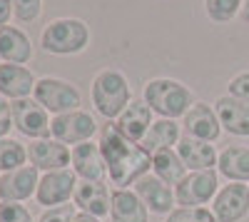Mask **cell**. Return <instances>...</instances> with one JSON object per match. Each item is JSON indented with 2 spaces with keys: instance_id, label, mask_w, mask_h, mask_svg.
I'll use <instances>...</instances> for the list:
<instances>
[{
  "instance_id": "cell-1",
  "label": "cell",
  "mask_w": 249,
  "mask_h": 222,
  "mask_svg": "<svg viewBox=\"0 0 249 222\" xmlns=\"http://www.w3.org/2000/svg\"><path fill=\"white\" fill-rule=\"evenodd\" d=\"M97 145L102 150V157H105L107 177H110L112 185H117V190H127L130 185L137 183L140 177L150 175L152 155L140 143H132V140L124 137L115 128V123L102 125Z\"/></svg>"
},
{
  "instance_id": "cell-2",
  "label": "cell",
  "mask_w": 249,
  "mask_h": 222,
  "mask_svg": "<svg viewBox=\"0 0 249 222\" xmlns=\"http://www.w3.org/2000/svg\"><path fill=\"white\" fill-rule=\"evenodd\" d=\"M90 100L97 115H102L107 123L115 120L124 112L132 103V90H130V80L122 70L117 68H105L92 77L90 85Z\"/></svg>"
},
{
  "instance_id": "cell-3",
  "label": "cell",
  "mask_w": 249,
  "mask_h": 222,
  "mask_svg": "<svg viewBox=\"0 0 249 222\" xmlns=\"http://www.w3.org/2000/svg\"><path fill=\"white\" fill-rule=\"evenodd\" d=\"M142 100L150 105V110L160 117L167 120H177L184 117L197 100L192 95V90L187 88L182 80L175 77H152L144 83L142 88Z\"/></svg>"
},
{
  "instance_id": "cell-4",
  "label": "cell",
  "mask_w": 249,
  "mask_h": 222,
  "mask_svg": "<svg viewBox=\"0 0 249 222\" xmlns=\"http://www.w3.org/2000/svg\"><path fill=\"white\" fill-rule=\"evenodd\" d=\"M92 40L90 25L80 18H55L40 33V48L50 55H80Z\"/></svg>"
},
{
  "instance_id": "cell-5",
  "label": "cell",
  "mask_w": 249,
  "mask_h": 222,
  "mask_svg": "<svg viewBox=\"0 0 249 222\" xmlns=\"http://www.w3.org/2000/svg\"><path fill=\"white\" fill-rule=\"evenodd\" d=\"M33 97L53 117L62 115V112L80 110V105H82V95H80L77 85H72L70 80H65V77H55V75L37 77V85H35Z\"/></svg>"
},
{
  "instance_id": "cell-6",
  "label": "cell",
  "mask_w": 249,
  "mask_h": 222,
  "mask_svg": "<svg viewBox=\"0 0 249 222\" xmlns=\"http://www.w3.org/2000/svg\"><path fill=\"white\" fill-rule=\"evenodd\" d=\"M219 192V172L217 170H199L187 172V177L175 187L177 207H207Z\"/></svg>"
},
{
  "instance_id": "cell-7",
  "label": "cell",
  "mask_w": 249,
  "mask_h": 222,
  "mask_svg": "<svg viewBox=\"0 0 249 222\" xmlns=\"http://www.w3.org/2000/svg\"><path fill=\"white\" fill-rule=\"evenodd\" d=\"M95 132H97V123H95V117L85 110H72V112L55 115L53 125H50V135L55 140H60L62 145H68V148L90 143Z\"/></svg>"
},
{
  "instance_id": "cell-8",
  "label": "cell",
  "mask_w": 249,
  "mask_h": 222,
  "mask_svg": "<svg viewBox=\"0 0 249 222\" xmlns=\"http://www.w3.org/2000/svg\"><path fill=\"white\" fill-rule=\"evenodd\" d=\"M13 123H15V130L23 137H30V140L53 137L50 135L53 117H50V112L40 105L35 97L15 100V103H13Z\"/></svg>"
},
{
  "instance_id": "cell-9",
  "label": "cell",
  "mask_w": 249,
  "mask_h": 222,
  "mask_svg": "<svg viewBox=\"0 0 249 222\" xmlns=\"http://www.w3.org/2000/svg\"><path fill=\"white\" fill-rule=\"evenodd\" d=\"M77 183H80V180L72 172V167L55 170V172H43V175H40V185H37L35 200L45 210L48 207H57V205H68L72 200V195H75Z\"/></svg>"
},
{
  "instance_id": "cell-10",
  "label": "cell",
  "mask_w": 249,
  "mask_h": 222,
  "mask_svg": "<svg viewBox=\"0 0 249 222\" xmlns=\"http://www.w3.org/2000/svg\"><path fill=\"white\" fill-rule=\"evenodd\" d=\"M72 160V148L62 145L55 137L43 140H30L28 145V163L37 167L40 172H55V170H68Z\"/></svg>"
},
{
  "instance_id": "cell-11",
  "label": "cell",
  "mask_w": 249,
  "mask_h": 222,
  "mask_svg": "<svg viewBox=\"0 0 249 222\" xmlns=\"http://www.w3.org/2000/svg\"><path fill=\"white\" fill-rule=\"evenodd\" d=\"M212 212L217 222H239L249 212V185L247 183H230L219 187L217 197L212 200Z\"/></svg>"
},
{
  "instance_id": "cell-12",
  "label": "cell",
  "mask_w": 249,
  "mask_h": 222,
  "mask_svg": "<svg viewBox=\"0 0 249 222\" xmlns=\"http://www.w3.org/2000/svg\"><path fill=\"white\" fill-rule=\"evenodd\" d=\"M182 130H184V135L204 140V143H214V140H219L222 123H219V115H217L214 105L197 100V103L187 110V115L182 117Z\"/></svg>"
},
{
  "instance_id": "cell-13",
  "label": "cell",
  "mask_w": 249,
  "mask_h": 222,
  "mask_svg": "<svg viewBox=\"0 0 249 222\" xmlns=\"http://www.w3.org/2000/svg\"><path fill=\"white\" fill-rule=\"evenodd\" d=\"M40 185V170L33 165H23L13 172L0 175V203H25L35 197Z\"/></svg>"
},
{
  "instance_id": "cell-14",
  "label": "cell",
  "mask_w": 249,
  "mask_h": 222,
  "mask_svg": "<svg viewBox=\"0 0 249 222\" xmlns=\"http://www.w3.org/2000/svg\"><path fill=\"white\" fill-rule=\"evenodd\" d=\"M72 172L77 175V180H88V183H105L107 180V165L102 150L97 143H82L72 148Z\"/></svg>"
},
{
  "instance_id": "cell-15",
  "label": "cell",
  "mask_w": 249,
  "mask_h": 222,
  "mask_svg": "<svg viewBox=\"0 0 249 222\" xmlns=\"http://www.w3.org/2000/svg\"><path fill=\"white\" fill-rule=\"evenodd\" d=\"M37 85V77L25 65H13V63H0V97L10 100H25L33 97Z\"/></svg>"
},
{
  "instance_id": "cell-16",
  "label": "cell",
  "mask_w": 249,
  "mask_h": 222,
  "mask_svg": "<svg viewBox=\"0 0 249 222\" xmlns=\"http://www.w3.org/2000/svg\"><path fill=\"white\" fill-rule=\"evenodd\" d=\"M135 192L152 215H170L177 205L175 200V187L164 185L157 175H144L135 183Z\"/></svg>"
},
{
  "instance_id": "cell-17",
  "label": "cell",
  "mask_w": 249,
  "mask_h": 222,
  "mask_svg": "<svg viewBox=\"0 0 249 222\" xmlns=\"http://www.w3.org/2000/svg\"><path fill=\"white\" fill-rule=\"evenodd\" d=\"M177 155L182 157L184 167L190 172H199V170H214L217 167V160H219V152L214 150L212 143H204V140H197V137H190L184 135L179 137L177 143Z\"/></svg>"
},
{
  "instance_id": "cell-18",
  "label": "cell",
  "mask_w": 249,
  "mask_h": 222,
  "mask_svg": "<svg viewBox=\"0 0 249 222\" xmlns=\"http://www.w3.org/2000/svg\"><path fill=\"white\" fill-rule=\"evenodd\" d=\"M110 203H112V192L107 190L105 183H88L80 180L75 195H72V205L80 212H88L92 217H105L110 215Z\"/></svg>"
},
{
  "instance_id": "cell-19",
  "label": "cell",
  "mask_w": 249,
  "mask_h": 222,
  "mask_svg": "<svg viewBox=\"0 0 249 222\" xmlns=\"http://www.w3.org/2000/svg\"><path fill=\"white\" fill-rule=\"evenodd\" d=\"M33 53H35L33 40L23 28H18V25L0 28V63L28 65L33 60Z\"/></svg>"
},
{
  "instance_id": "cell-20",
  "label": "cell",
  "mask_w": 249,
  "mask_h": 222,
  "mask_svg": "<svg viewBox=\"0 0 249 222\" xmlns=\"http://www.w3.org/2000/svg\"><path fill=\"white\" fill-rule=\"evenodd\" d=\"M155 112L150 110V105L144 103L142 97H132V103L124 108V112L115 120V128L132 143H140V140L147 135L150 125L155 123Z\"/></svg>"
},
{
  "instance_id": "cell-21",
  "label": "cell",
  "mask_w": 249,
  "mask_h": 222,
  "mask_svg": "<svg viewBox=\"0 0 249 222\" xmlns=\"http://www.w3.org/2000/svg\"><path fill=\"white\" fill-rule=\"evenodd\" d=\"M214 110L219 115L222 130L234 137H249V105L232 95H219L214 100Z\"/></svg>"
},
{
  "instance_id": "cell-22",
  "label": "cell",
  "mask_w": 249,
  "mask_h": 222,
  "mask_svg": "<svg viewBox=\"0 0 249 222\" xmlns=\"http://www.w3.org/2000/svg\"><path fill=\"white\" fill-rule=\"evenodd\" d=\"M179 137H182V123L167 120V117H157L150 125L147 135L140 140V145L150 155H155V152H162V150H175Z\"/></svg>"
},
{
  "instance_id": "cell-23",
  "label": "cell",
  "mask_w": 249,
  "mask_h": 222,
  "mask_svg": "<svg viewBox=\"0 0 249 222\" xmlns=\"http://www.w3.org/2000/svg\"><path fill=\"white\" fill-rule=\"evenodd\" d=\"M110 220L112 222H147L150 210L135 190H115L112 203H110Z\"/></svg>"
},
{
  "instance_id": "cell-24",
  "label": "cell",
  "mask_w": 249,
  "mask_h": 222,
  "mask_svg": "<svg viewBox=\"0 0 249 222\" xmlns=\"http://www.w3.org/2000/svg\"><path fill=\"white\" fill-rule=\"evenodd\" d=\"M217 172L230 183H249V148L244 145H227L219 152Z\"/></svg>"
},
{
  "instance_id": "cell-25",
  "label": "cell",
  "mask_w": 249,
  "mask_h": 222,
  "mask_svg": "<svg viewBox=\"0 0 249 222\" xmlns=\"http://www.w3.org/2000/svg\"><path fill=\"white\" fill-rule=\"evenodd\" d=\"M187 170L182 157L177 155V150H162V152H155L152 155V175H157L164 185L170 187H177L182 180L187 177Z\"/></svg>"
},
{
  "instance_id": "cell-26",
  "label": "cell",
  "mask_w": 249,
  "mask_h": 222,
  "mask_svg": "<svg viewBox=\"0 0 249 222\" xmlns=\"http://www.w3.org/2000/svg\"><path fill=\"white\" fill-rule=\"evenodd\" d=\"M28 165V145L13 137H0V175Z\"/></svg>"
},
{
  "instance_id": "cell-27",
  "label": "cell",
  "mask_w": 249,
  "mask_h": 222,
  "mask_svg": "<svg viewBox=\"0 0 249 222\" xmlns=\"http://www.w3.org/2000/svg\"><path fill=\"white\" fill-rule=\"evenodd\" d=\"M244 0H204V13L212 23H230L242 10Z\"/></svg>"
},
{
  "instance_id": "cell-28",
  "label": "cell",
  "mask_w": 249,
  "mask_h": 222,
  "mask_svg": "<svg viewBox=\"0 0 249 222\" xmlns=\"http://www.w3.org/2000/svg\"><path fill=\"white\" fill-rule=\"evenodd\" d=\"M167 222H217V217L210 207H175Z\"/></svg>"
},
{
  "instance_id": "cell-29",
  "label": "cell",
  "mask_w": 249,
  "mask_h": 222,
  "mask_svg": "<svg viewBox=\"0 0 249 222\" xmlns=\"http://www.w3.org/2000/svg\"><path fill=\"white\" fill-rule=\"evenodd\" d=\"M43 13V0H13V18L18 23H35Z\"/></svg>"
},
{
  "instance_id": "cell-30",
  "label": "cell",
  "mask_w": 249,
  "mask_h": 222,
  "mask_svg": "<svg viewBox=\"0 0 249 222\" xmlns=\"http://www.w3.org/2000/svg\"><path fill=\"white\" fill-rule=\"evenodd\" d=\"M0 222H35L23 203H0Z\"/></svg>"
},
{
  "instance_id": "cell-31",
  "label": "cell",
  "mask_w": 249,
  "mask_h": 222,
  "mask_svg": "<svg viewBox=\"0 0 249 222\" xmlns=\"http://www.w3.org/2000/svg\"><path fill=\"white\" fill-rule=\"evenodd\" d=\"M75 217H77V207L72 203H68V205L48 207L43 215L37 217V222H75Z\"/></svg>"
},
{
  "instance_id": "cell-32",
  "label": "cell",
  "mask_w": 249,
  "mask_h": 222,
  "mask_svg": "<svg viewBox=\"0 0 249 222\" xmlns=\"http://www.w3.org/2000/svg\"><path fill=\"white\" fill-rule=\"evenodd\" d=\"M227 95H232V97H237V100L249 105V70L237 73L230 83H227Z\"/></svg>"
},
{
  "instance_id": "cell-33",
  "label": "cell",
  "mask_w": 249,
  "mask_h": 222,
  "mask_svg": "<svg viewBox=\"0 0 249 222\" xmlns=\"http://www.w3.org/2000/svg\"><path fill=\"white\" fill-rule=\"evenodd\" d=\"M15 128L13 123V103L0 97V137H10V130Z\"/></svg>"
},
{
  "instance_id": "cell-34",
  "label": "cell",
  "mask_w": 249,
  "mask_h": 222,
  "mask_svg": "<svg viewBox=\"0 0 249 222\" xmlns=\"http://www.w3.org/2000/svg\"><path fill=\"white\" fill-rule=\"evenodd\" d=\"M10 15H13V0H0V28L10 25Z\"/></svg>"
},
{
  "instance_id": "cell-35",
  "label": "cell",
  "mask_w": 249,
  "mask_h": 222,
  "mask_svg": "<svg viewBox=\"0 0 249 222\" xmlns=\"http://www.w3.org/2000/svg\"><path fill=\"white\" fill-rule=\"evenodd\" d=\"M239 18H242V23H247V25H249V0H244V3H242Z\"/></svg>"
},
{
  "instance_id": "cell-36",
  "label": "cell",
  "mask_w": 249,
  "mask_h": 222,
  "mask_svg": "<svg viewBox=\"0 0 249 222\" xmlns=\"http://www.w3.org/2000/svg\"><path fill=\"white\" fill-rule=\"evenodd\" d=\"M75 222H100V217H92V215H88V212H77Z\"/></svg>"
}]
</instances>
